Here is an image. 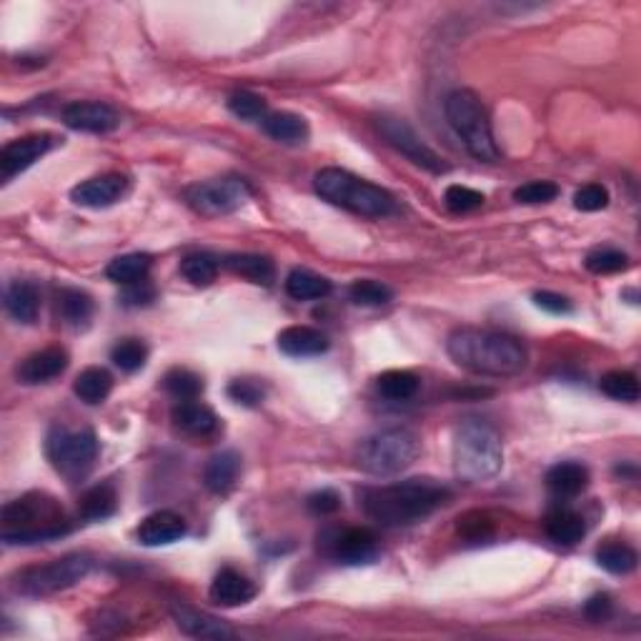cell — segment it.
<instances>
[{"label":"cell","mask_w":641,"mask_h":641,"mask_svg":"<svg viewBox=\"0 0 641 641\" xmlns=\"http://www.w3.org/2000/svg\"><path fill=\"white\" fill-rule=\"evenodd\" d=\"M379 131L391 148H396L401 156H406L411 163H416V166L426 168V171L431 173L446 171L444 158H441L434 148L426 146L424 138H421L419 133L404 121V118H391V116L379 118Z\"/></svg>","instance_id":"obj_12"},{"label":"cell","mask_w":641,"mask_h":641,"mask_svg":"<svg viewBox=\"0 0 641 641\" xmlns=\"http://www.w3.org/2000/svg\"><path fill=\"white\" fill-rule=\"evenodd\" d=\"M449 499V486L436 479H406L359 491V506L364 514L386 529L419 524L436 509L449 504Z\"/></svg>","instance_id":"obj_1"},{"label":"cell","mask_w":641,"mask_h":641,"mask_svg":"<svg viewBox=\"0 0 641 641\" xmlns=\"http://www.w3.org/2000/svg\"><path fill=\"white\" fill-rule=\"evenodd\" d=\"M93 308H96L93 306V298L88 296L86 291H81V288H63V291L58 293V318H61L66 326H71V329H83V326H88V321L93 318Z\"/></svg>","instance_id":"obj_27"},{"label":"cell","mask_w":641,"mask_h":641,"mask_svg":"<svg viewBox=\"0 0 641 641\" xmlns=\"http://www.w3.org/2000/svg\"><path fill=\"white\" fill-rule=\"evenodd\" d=\"M586 271L596 273V276H609V273H619L629 268V256L616 248H596L586 256L584 261Z\"/></svg>","instance_id":"obj_41"},{"label":"cell","mask_w":641,"mask_h":641,"mask_svg":"<svg viewBox=\"0 0 641 641\" xmlns=\"http://www.w3.org/2000/svg\"><path fill=\"white\" fill-rule=\"evenodd\" d=\"M421 381L419 376L411 374V371H386L376 379V391H379L384 399L389 401H409L414 399L416 391H419Z\"/></svg>","instance_id":"obj_33"},{"label":"cell","mask_w":641,"mask_h":641,"mask_svg":"<svg viewBox=\"0 0 641 641\" xmlns=\"http://www.w3.org/2000/svg\"><path fill=\"white\" fill-rule=\"evenodd\" d=\"M63 123L81 133H113L121 126V113L101 101H78L63 108Z\"/></svg>","instance_id":"obj_13"},{"label":"cell","mask_w":641,"mask_h":641,"mask_svg":"<svg viewBox=\"0 0 641 641\" xmlns=\"http://www.w3.org/2000/svg\"><path fill=\"white\" fill-rule=\"evenodd\" d=\"M238 476H241V456L226 449L208 459L206 469H203V484L213 494H228L238 484Z\"/></svg>","instance_id":"obj_22"},{"label":"cell","mask_w":641,"mask_h":641,"mask_svg":"<svg viewBox=\"0 0 641 641\" xmlns=\"http://www.w3.org/2000/svg\"><path fill=\"white\" fill-rule=\"evenodd\" d=\"M544 529H546V536L561 546L579 544L586 534L584 516L576 514L574 509H564V506L549 511V516H546L544 521Z\"/></svg>","instance_id":"obj_26"},{"label":"cell","mask_w":641,"mask_h":641,"mask_svg":"<svg viewBox=\"0 0 641 641\" xmlns=\"http://www.w3.org/2000/svg\"><path fill=\"white\" fill-rule=\"evenodd\" d=\"M596 561H599L601 569H606L609 574L626 576L636 569L639 556H636V551L631 549V546L611 541V544H604L599 551H596Z\"/></svg>","instance_id":"obj_34"},{"label":"cell","mask_w":641,"mask_h":641,"mask_svg":"<svg viewBox=\"0 0 641 641\" xmlns=\"http://www.w3.org/2000/svg\"><path fill=\"white\" fill-rule=\"evenodd\" d=\"M318 549L346 566L371 564L379 556V539L366 526H331L318 534Z\"/></svg>","instance_id":"obj_11"},{"label":"cell","mask_w":641,"mask_h":641,"mask_svg":"<svg viewBox=\"0 0 641 641\" xmlns=\"http://www.w3.org/2000/svg\"><path fill=\"white\" fill-rule=\"evenodd\" d=\"M484 201V193L474 191V188L469 186H459V183L449 186L444 193V203L451 213H471L484 206Z\"/></svg>","instance_id":"obj_42"},{"label":"cell","mask_w":641,"mask_h":641,"mask_svg":"<svg viewBox=\"0 0 641 641\" xmlns=\"http://www.w3.org/2000/svg\"><path fill=\"white\" fill-rule=\"evenodd\" d=\"M118 509V494L111 484H98L91 486L86 494L78 501V511L83 519L88 521H103L111 519Z\"/></svg>","instance_id":"obj_31"},{"label":"cell","mask_w":641,"mask_h":641,"mask_svg":"<svg viewBox=\"0 0 641 641\" xmlns=\"http://www.w3.org/2000/svg\"><path fill=\"white\" fill-rule=\"evenodd\" d=\"M584 614L594 621L606 619V616L611 614V599L606 594H594L584 604Z\"/></svg>","instance_id":"obj_50"},{"label":"cell","mask_w":641,"mask_h":641,"mask_svg":"<svg viewBox=\"0 0 641 641\" xmlns=\"http://www.w3.org/2000/svg\"><path fill=\"white\" fill-rule=\"evenodd\" d=\"M226 268H231L233 273H238L246 281L256 283V286H271L273 278H276V268L268 261L266 256H258V253H231L226 256Z\"/></svg>","instance_id":"obj_29"},{"label":"cell","mask_w":641,"mask_h":641,"mask_svg":"<svg viewBox=\"0 0 641 641\" xmlns=\"http://www.w3.org/2000/svg\"><path fill=\"white\" fill-rule=\"evenodd\" d=\"M211 601L218 606H226V609H233V606H243L256 596V584H253L248 576H243L241 571L236 569H221L216 574V579L211 581Z\"/></svg>","instance_id":"obj_20"},{"label":"cell","mask_w":641,"mask_h":641,"mask_svg":"<svg viewBox=\"0 0 641 641\" xmlns=\"http://www.w3.org/2000/svg\"><path fill=\"white\" fill-rule=\"evenodd\" d=\"M46 456L68 481H81L98 459V439L91 429L68 431L53 426L46 439Z\"/></svg>","instance_id":"obj_8"},{"label":"cell","mask_w":641,"mask_h":641,"mask_svg":"<svg viewBox=\"0 0 641 641\" xmlns=\"http://www.w3.org/2000/svg\"><path fill=\"white\" fill-rule=\"evenodd\" d=\"M71 531L66 514L53 496L28 494L3 506V541L8 546L43 544Z\"/></svg>","instance_id":"obj_3"},{"label":"cell","mask_w":641,"mask_h":641,"mask_svg":"<svg viewBox=\"0 0 641 641\" xmlns=\"http://www.w3.org/2000/svg\"><path fill=\"white\" fill-rule=\"evenodd\" d=\"M446 354L461 369L476 376H494V379L521 374L529 361L524 344L516 336L504 331L474 329V326L451 331Z\"/></svg>","instance_id":"obj_2"},{"label":"cell","mask_w":641,"mask_h":641,"mask_svg":"<svg viewBox=\"0 0 641 641\" xmlns=\"http://www.w3.org/2000/svg\"><path fill=\"white\" fill-rule=\"evenodd\" d=\"M183 198L198 216L218 218L238 211L251 198V186L243 178H213L188 186Z\"/></svg>","instance_id":"obj_10"},{"label":"cell","mask_w":641,"mask_h":641,"mask_svg":"<svg viewBox=\"0 0 641 641\" xmlns=\"http://www.w3.org/2000/svg\"><path fill=\"white\" fill-rule=\"evenodd\" d=\"M316 193L331 206L364 218H386L396 211V198L386 188L364 181L344 168H324L316 173Z\"/></svg>","instance_id":"obj_5"},{"label":"cell","mask_w":641,"mask_h":641,"mask_svg":"<svg viewBox=\"0 0 641 641\" xmlns=\"http://www.w3.org/2000/svg\"><path fill=\"white\" fill-rule=\"evenodd\" d=\"M283 286H286V293L293 301H318V298H326L334 291L329 278L318 276V273L308 271V268H293L286 276Z\"/></svg>","instance_id":"obj_28"},{"label":"cell","mask_w":641,"mask_h":641,"mask_svg":"<svg viewBox=\"0 0 641 641\" xmlns=\"http://www.w3.org/2000/svg\"><path fill=\"white\" fill-rule=\"evenodd\" d=\"M153 298H156V286H153L148 278L131 283V286H126V291H123V303H126V306H148Z\"/></svg>","instance_id":"obj_49"},{"label":"cell","mask_w":641,"mask_h":641,"mask_svg":"<svg viewBox=\"0 0 641 641\" xmlns=\"http://www.w3.org/2000/svg\"><path fill=\"white\" fill-rule=\"evenodd\" d=\"M173 424L183 431V434L193 436V439H208L218 431V416L211 406L201 404L196 399L178 401L173 406Z\"/></svg>","instance_id":"obj_19"},{"label":"cell","mask_w":641,"mask_h":641,"mask_svg":"<svg viewBox=\"0 0 641 641\" xmlns=\"http://www.w3.org/2000/svg\"><path fill=\"white\" fill-rule=\"evenodd\" d=\"M181 273L193 286H211L216 281L218 263L208 253H191V256H186L181 261Z\"/></svg>","instance_id":"obj_37"},{"label":"cell","mask_w":641,"mask_h":641,"mask_svg":"<svg viewBox=\"0 0 641 641\" xmlns=\"http://www.w3.org/2000/svg\"><path fill=\"white\" fill-rule=\"evenodd\" d=\"M421 454V439L411 429L396 426L371 434L356 451V464L371 476H394L409 469Z\"/></svg>","instance_id":"obj_7"},{"label":"cell","mask_w":641,"mask_h":641,"mask_svg":"<svg viewBox=\"0 0 641 641\" xmlns=\"http://www.w3.org/2000/svg\"><path fill=\"white\" fill-rule=\"evenodd\" d=\"M6 311L18 324H36L41 311V293L33 283L13 281L6 288Z\"/></svg>","instance_id":"obj_24"},{"label":"cell","mask_w":641,"mask_h":641,"mask_svg":"<svg viewBox=\"0 0 641 641\" xmlns=\"http://www.w3.org/2000/svg\"><path fill=\"white\" fill-rule=\"evenodd\" d=\"M171 614L176 619L178 629L183 634L193 636V639H233L236 636V631L228 624H223L221 619H216V616L206 614L201 609H193L188 604H176L171 609Z\"/></svg>","instance_id":"obj_17"},{"label":"cell","mask_w":641,"mask_h":641,"mask_svg":"<svg viewBox=\"0 0 641 641\" xmlns=\"http://www.w3.org/2000/svg\"><path fill=\"white\" fill-rule=\"evenodd\" d=\"M66 369H68V351L61 349V346H48V349L26 356V359L18 364L16 376L21 384L38 386V384H48V381L58 379Z\"/></svg>","instance_id":"obj_16"},{"label":"cell","mask_w":641,"mask_h":641,"mask_svg":"<svg viewBox=\"0 0 641 641\" xmlns=\"http://www.w3.org/2000/svg\"><path fill=\"white\" fill-rule=\"evenodd\" d=\"M574 206L584 213L601 211V208L609 206V191L599 183H589V186H581L574 196Z\"/></svg>","instance_id":"obj_45"},{"label":"cell","mask_w":641,"mask_h":641,"mask_svg":"<svg viewBox=\"0 0 641 641\" xmlns=\"http://www.w3.org/2000/svg\"><path fill=\"white\" fill-rule=\"evenodd\" d=\"M128 191V178L121 173H106V176L91 178L78 183L71 191V201L83 208H108L121 201Z\"/></svg>","instance_id":"obj_15"},{"label":"cell","mask_w":641,"mask_h":641,"mask_svg":"<svg viewBox=\"0 0 641 641\" xmlns=\"http://www.w3.org/2000/svg\"><path fill=\"white\" fill-rule=\"evenodd\" d=\"M306 509L316 516H331L341 509V496L334 489L313 491L306 499Z\"/></svg>","instance_id":"obj_46"},{"label":"cell","mask_w":641,"mask_h":641,"mask_svg":"<svg viewBox=\"0 0 641 641\" xmlns=\"http://www.w3.org/2000/svg\"><path fill=\"white\" fill-rule=\"evenodd\" d=\"M138 541L143 546H166L186 536V521L176 511H153L138 524Z\"/></svg>","instance_id":"obj_18"},{"label":"cell","mask_w":641,"mask_h":641,"mask_svg":"<svg viewBox=\"0 0 641 641\" xmlns=\"http://www.w3.org/2000/svg\"><path fill=\"white\" fill-rule=\"evenodd\" d=\"M73 391H76L78 399L88 406H98L111 396L113 391V376L108 374L101 366H91V369L81 371L73 384Z\"/></svg>","instance_id":"obj_30"},{"label":"cell","mask_w":641,"mask_h":641,"mask_svg":"<svg viewBox=\"0 0 641 641\" xmlns=\"http://www.w3.org/2000/svg\"><path fill=\"white\" fill-rule=\"evenodd\" d=\"M559 196V186L551 181H529L514 191V198L526 206H539V203H551Z\"/></svg>","instance_id":"obj_43"},{"label":"cell","mask_w":641,"mask_h":641,"mask_svg":"<svg viewBox=\"0 0 641 641\" xmlns=\"http://www.w3.org/2000/svg\"><path fill=\"white\" fill-rule=\"evenodd\" d=\"M111 361L126 374L143 369L148 361V346L138 339H123L111 349Z\"/></svg>","instance_id":"obj_38"},{"label":"cell","mask_w":641,"mask_h":641,"mask_svg":"<svg viewBox=\"0 0 641 641\" xmlns=\"http://www.w3.org/2000/svg\"><path fill=\"white\" fill-rule=\"evenodd\" d=\"M93 559L88 554H68L63 559H53L48 564L23 569L16 576V589L26 596H48L56 591L71 589L78 581L86 579Z\"/></svg>","instance_id":"obj_9"},{"label":"cell","mask_w":641,"mask_h":641,"mask_svg":"<svg viewBox=\"0 0 641 641\" xmlns=\"http://www.w3.org/2000/svg\"><path fill=\"white\" fill-rule=\"evenodd\" d=\"M331 346L329 336L324 331L311 329V326H288L278 334V349L293 359H311V356L326 354Z\"/></svg>","instance_id":"obj_21"},{"label":"cell","mask_w":641,"mask_h":641,"mask_svg":"<svg viewBox=\"0 0 641 641\" xmlns=\"http://www.w3.org/2000/svg\"><path fill=\"white\" fill-rule=\"evenodd\" d=\"M459 531L469 541H484L494 534L491 521L484 514H466L464 519H459Z\"/></svg>","instance_id":"obj_47"},{"label":"cell","mask_w":641,"mask_h":641,"mask_svg":"<svg viewBox=\"0 0 641 641\" xmlns=\"http://www.w3.org/2000/svg\"><path fill=\"white\" fill-rule=\"evenodd\" d=\"M454 474L466 484H481L494 479L504 464V444L489 421L466 419L456 426L454 446Z\"/></svg>","instance_id":"obj_4"},{"label":"cell","mask_w":641,"mask_h":641,"mask_svg":"<svg viewBox=\"0 0 641 641\" xmlns=\"http://www.w3.org/2000/svg\"><path fill=\"white\" fill-rule=\"evenodd\" d=\"M228 396H231L236 404L256 409V406H261L263 399H266V389H263V384H258L256 379H236L228 386Z\"/></svg>","instance_id":"obj_44"},{"label":"cell","mask_w":641,"mask_h":641,"mask_svg":"<svg viewBox=\"0 0 641 641\" xmlns=\"http://www.w3.org/2000/svg\"><path fill=\"white\" fill-rule=\"evenodd\" d=\"M349 298L356 303V306H386V303L394 298V291H391L386 283L374 281V278H361V281L351 283Z\"/></svg>","instance_id":"obj_39"},{"label":"cell","mask_w":641,"mask_h":641,"mask_svg":"<svg viewBox=\"0 0 641 641\" xmlns=\"http://www.w3.org/2000/svg\"><path fill=\"white\" fill-rule=\"evenodd\" d=\"M163 389L178 401L198 399L203 391V379L198 374H193L191 369H171L163 376Z\"/></svg>","instance_id":"obj_36"},{"label":"cell","mask_w":641,"mask_h":641,"mask_svg":"<svg viewBox=\"0 0 641 641\" xmlns=\"http://www.w3.org/2000/svg\"><path fill=\"white\" fill-rule=\"evenodd\" d=\"M263 131H266L268 138L283 143V146H301V143L308 141V123L306 118H301L298 113L288 111H276L268 113L263 118Z\"/></svg>","instance_id":"obj_23"},{"label":"cell","mask_w":641,"mask_h":641,"mask_svg":"<svg viewBox=\"0 0 641 641\" xmlns=\"http://www.w3.org/2000/svg\"><path fill=\"white\" fill-rule=\"evenodd\" d=\"M444 113L449 126L454 128L456 136L464 141L466 151L481 163H496L501 158L499 146L494 141V131H491L489 113H486L484 103L469 88H456L446 96Z\"/></svg>","instance_id":"obj_6"},{"label":"cell","mask_w":641,"mask_h":641,"mask_svg":"<svg viewBox=\"0 0 641 641\" xmlns=\"http://www.w3.org/2000/svg\"><path fill=\"white\" fill-rule=\"evenodd\" d=\"M228 111L241 121H261L268 116V106L261 96L251 91H233L228 96Z\"/></svg>","instance_id":"obj_40"},{"label":"cell","mask_w":641,"mask_h":641,"mask_svg":"<svg viewBox=\"0 0 641 641\" xmlns=\"http://www.w3.org/2000/svg\"><path fill=\"white\" fill-rule=\"evenodd\" d=\"M534 303L541 308V311L554 313V316H566V313L574 311L569 298H564L561 293H554V291H536Z\"/></svg>","instance_id":"obj_48"},{"label":"cell","mask_w":641,"mask_h":641,"mask_svg":"<svg viewBox=\"0 0 641 641\" xmlns=\"http://www.w3.org/2000/svg\"><path fill=\"white\" fill-rule=\"evenodd\" d=\"M51 148H53V138L46 136V133L11 141L8 146H3V151H0V178H3L6 183L13 181L18 173L28 171L33 163L41 161Z\"/></svg>","instance_id":"obj_14"},{"label":"cell","mask_w":641,"mask_h":641,"mask_svg":"<svg viewBox=\"0 0 641 641\" xmlns=\"http://www.w3.org/2000/svg\"><path fill=\"white\" fill-rule=\"evenodd\" d=\"M148 271H151V256H146V253H126V256H118L108 263L106 276L108 281L131 286V283L143 281Z\"/></svg>","instance_id":"obj_32"},{"label":"cell","mask_w":641,"mask_h":641,"mask_svg":"<svg viewBox=\"0 0 641 641\" xmlns=\"http://www.w3.org/2000/svg\"><path fill=\"white\" fill-rule=\"evenodd\" d=\"M601 394H606L614 401H639V381L631 371H609V374L601 376L599 381Z\"/></svg>","instance_id":"obj_35"},{"label":"cell","mask_w":641,"mask_h":641,"mask_svg":"<svg viewBox=\"0 0 641 641\" xmlns=\"http://www.w3.org/2000/svg\"><path fill=\"white\" fill-rule=\"evenodd\" d=\"M546 486L554 491L561 499H571L579 496L581 491L589 486V469L579 461H561V464L551 466L546 474Z\"/></svg>","instance_id":"obj_25"}]
</instances>
